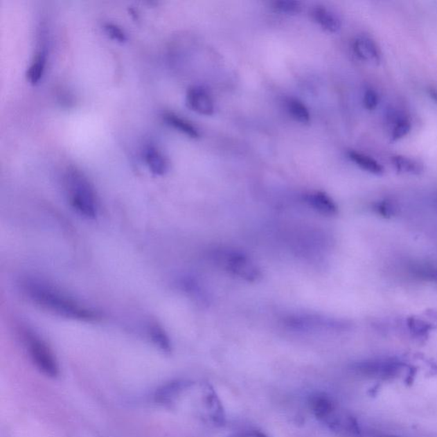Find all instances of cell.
Listing matches in <instances>:
<instances>
[{
    "label": "cell",
    "mask_w": 437,
    "mask_h": 437,
    "mask_svg": "<svg viewBox=\"0 0 437 437\" xmlns=\"http://www.w3.org/2000/svg\"><path fill=\"white\" fill-rule=\"evenodd\" d=\"M20 288L32 303L60 317L83 322H96L102 318L100 312L39 278H24Z\"/></svg>",
    "instance_id": "1"
},
{
    "label": "cell",
    "mask_w": 437,
    "mask_h": 437,
    "mask_svg": "<svg viewBox=\"0 0 437 437\" xmlns=\"http://www.w3.org/2000/svg\"><path fill=\"white\" fill-rule=\"evenodd\" d=\"M64 185L69 203L73 211L84 218L96 219L99 199L90 179L82 171L69 168L64 176Z\"/></svg>",
    "instance_id": "2"
},
{
    "label": "cell",
    "mask_w": 437,
    "mask_h": 437,
    "mask_svg": "<svg viewBox=\"0 0 437 437\" xmlns=\"http://www.w3.org/2000/svg\"><path fill=\"white\" fill-rule=\"evenodd\" d=\"M211 258L227 274L246 282H258L262 270L246 253L236 249L219 248L211 252Z\"/></svg>",
    "instance_id": "3"
},
{
    "label": "cell",
    "mask_w": 437,
    "mask_h": 437,
    "mask_svg": "<svg viewBox=\"0 0 437 437\" xmlns=\"http://www.w3.org/2000/svg\"><path fill=\"white\" fill-rule=\"evenodd\" d=\"M21 336L29 357L36 368L44 375L49 377L54 378L60 375V366L57 359L46 341L35 330L28 328H24Z\"/></svg>",
    "instance_id": "4"
},
{
    "label": "cell",
    "mask_w": 437,
    "mask_h": 437,
    "mask_svg": "<svg viewBox=\"0 0 437 437\" xmlns=\"http://www.w3.org/2000/svg\"><path fill=\"white\" fill-rule=\"evenodd\" d=\"M406 367L398 358H373L353 363L350 370L356 375L387 381L401 376Z\"/></svg>",
    "instance_id": "5"
},
{
    "label": "cell",
    "mask_w": 437,
    "mask_h": 437,
    "mask_svg": "<svg viewBox=\"0 0 437 437\" xmlns=\"http://www.w3.org/2000/svg\"><path fill=\"white\" fill-rule=\"evenodd\" d=\"M285 325L289 330L301 332H318V330H344L348 328L346 321L325 317L319 314H295L286 316Z\"/></svg>",
    "instance_id": "6"
},
{
    "label": "cell",
    "mask_w": 437,
    "mask_h": 437,
    "mask_svg": "<svg viewBox=\"0 0 437 437\" xmlns=\"http://www.w3.org/2000/svg\"><path fill=\"white\" fill-rule=\"evenodd\" d=\"M308 407L314 416L322 424L339 409L332 396L324 392H314L308 396Z\"/></svg>",
    "instance_id": "7"
},
{
    "label": "cell",
    "mask_w": 437,
    "mask_h": 437,
    "mask_svg": "<svg viewBox=\"0 0 437 437\" xmlns=\"http://www.w3.org/2000/svg\"><path fill=\"white\" fill-rule=\"evenodd\" d=\"M353 51L359 60L380 64L382 62V51L375 40L366 35L356 37L353 42Z\"/></svg>",
    "instance_id": "8"
},
{
    "label": "cell",
    "mask_w": 437,
    "mask_h": 437,
    "mask_svg": "<svg viewBox=\"0 0 437 437\" xmlns=\"http://www.w3.org/2000/svg\"><path fill=\"white\" fill-rule=\"evenodd\" d=\"M186 105L193 112L203 116H211L215 112V105L211 94L202 87H190L186 93Z\"/></svg>",
    "instance_id": "9"
},
{
    "label": "cell",
    "mask_w": 437,
    "mask_h": 437,
    "mask_svg": "<svg viewBox=\"0 0 437 437\" xmlns=\"http://www.w3.org/2000/svg\"><path fill=\"white\" fill-rule=\"evenodd\" d=\"M303 199L308 206L322 215L332 217L339 213V208L335 201L328 194L321 190H314V192L305 194Z\"/></svg>",
    "instance_id": "10"
},
{
    "label": "cell",
    "mask_w": 437,
    "mask_h": 437,
    "mask_svg": "<svg viewBox=\"0 0 437 437\" xmlns=\"http://www.w3.org/2000/svg\"><path fill=\"white\" fill-rule=\"evenodd\" d=\"M144 159L150 171L155 175H164L170 168V163H168L166 156L158 147L154 145L145 146Z\"/></svg>",
    "instance_id": "11"
},
{
    "label": "cell",
    "mask_w": 437,
    "mask_h": 437,
    "mask_svg": "<svg viewBox=\"0 0 437 437\" xmlns=\"http://www.w3.org/2000/svg\"><path fill=\"white\" fill-rule=\"evenodd\" d=\"M312 18L324 30L329 33L339 32L341 27V21L339 16L324 6H315L311 12Z\"/></svg>",
    "instance_id": "12"
},
{
    "label": "cell",
    "mask_w": 437,
    "mask_h": 437,
    "mask_svg": "<svg viewBox=\"0 0 437 437\" xmlns=\"http://www.w3.org/2000/svg\"><path fill=\"white\" fill-rule=\"evenodd\" d=\"M193 383L187 380H175L172 381L170 383L163 385V387L158 389L156 393L155 398L157 402L161 403H170L176 398L184 391H186L187 389H189Z\"/></svg>",
    "instance_id": "13"
},
{
    "label": "cell",
    "mask_w": 437,
    "mask_h": 437,
    "mask_svg": "<svg viewBox=\"0 0 437 437\" xmlns=\"http://www.w3.org/2000/svg\"><path fill=\"white\" fill-rule=\"evenodd\" d=\"M394 170L402 175H420L425 172L424 164L409 157L394 155L391 157Z\"/></svg>",
    "instance_id": "14"
},
{
    "label": "cell",
    "mask_w": 437,
    "mask_h": 437,
    "mask_svg": "<svg viewBox=\"0 0 437 437\" xmlns=\"http://www.w3.org/2000/svg\"><path fill=\"white\" fill-rule=\"evenodd\" d=\"M348 157L356 166L362 168V170L374 175H383L384 174L385 170L383 165L372 157L356 152V150L348 152Z\"/></svg>",
    "instance_id": "15"
},
{
    "label": "cell",
    "mask_w": 437,
    "mask_h": 437,
    "mask_svg": "<svg viewBox=\"0 0 437 437\" xmlns=\"http://www.w3.org/2000/svg\"><path fill=\"white\" fill-rule=\"evenodd\" d=\"M204 404L206 409L209 411V418L216 424H222L225 420V413L222 407V402L216 395V393L211 387L206 389L204 392Z\"/></svg>",
    "instance_id": "16"
},
{
    "label": "cell",
    "mask_w": 437,
    "mask_h": 437,
    "mask_svg": "<svg viewBox=\"0 0 437 437\" xmlns=\"http://www.w3.org/2000/svg\"><path fill=\"white\" fill-rule=\"evenodd\" d=\"M163 120L175 130L188 136L192 139L199 138L200 134L197 128L192 123L172 112L163 114Z\"/></svg>",
    "instance_id": "17"
},
{
    "label": "cell",
    "mask_w": 437,
    "mask_h": 437,
    "mask_svg": "<svg viewBox=\"0 0 437 437\" xmlns=\"http://www.w3.org/2000/svg\"><path fill=\"white\" fill-rule=\"evenodd\" d=\"M46 65V54L45 51H39L35 54L27 71V79L32 85H36L42 79Z\"/></svg>",
    "instance_id": "18"
},
{
    "label": "cell",
    "mask_w": 437,
    "mask_h": 437,
    "mask_svg": "<svg viewBox=\"0 0 437 437\" xmlns=\"http://www.w3.org/2000/svg\"><path fill=\"white\" fill-rule=\"evenodd\" d=\"M285 102L286 108H287L292 118L295 119L296 122L303 124L310 123L311 119L310 113L303 102H301L299 99L289 98H287Z\"/></svg>",
    "instance_id": "19"
},
{
    "label": "cell",
    "mask_w": 437,
    "mask_h": 437,
    "mask_svg": "<svg viewBox=\"0 0 437 437\" xmlns=\"http://www.w3.org/2000/svg\"><path fill=\"white\" fill-rule=\"evenodd\" d=\"M148 333L153 343L165 352L171 350L170 337L165 332L163 326L157 322H150L148 325Z\"/></svg>",
    "instance_id": "20"
},
{
    "label": "cell",
    "mask_w": 437,
    "mask_h": 437,
    "mask_svg": "<svg viewBox=\"0 0 437 437\" xmlns=\"http://www.w3.org/2000/svg\"><path fill=\"white\" fill-rule=\"evenodd\" d=\"M412 130V123H411L409 117L404 116H398L394 118L393 123L392 130L391 133V141L396 142L401 141L403 138L407 137Z\"/></svg>",
    "instance_id": "21"
},
{
    "label": "cell",
    "mask_w": 437,
    "mask_h": 437,
    "mask_svg": "<svg viewBox=\"0 0 437 437\" xmlns=\"http://www.w3.org/2000/svg\"><path fill=\"white\" fill-rule=\"evenodd\" d=\"M407 326L409 332L417 339H425L431 332L432 325L423 319L409 317L407 319Z\"/></svg>",
    "instance_id": "22"
},
{
    "label": "cell",
    "mask_w": 437,
    "mask_h": 437,
    "mask_svg": "<svg viewBox=\"0 0 437 437\" xmlns=\"http://www.w3.org/2000/svg\"><path fill=\"white\" fill-rule=\"evenodd\" d=\"M274 9L285 14H297L302 10V3L295 0H278L273 3Z\"/></svg>",
    "instance_id": "23"
},
{
    "label": "cell",
    "mask_w": 437,
    "mask_h": 437,
    "mask_svg": "<svg viewBox=\"0 0 437 437\" xmlns=\"http://www.w3.org/2000/svg\"><path fill=\"white\" fill-rule=\"evenodd\" d=\"M374 209H375L377 214L388 218L394 216L396 212H398L395 204L389 200L377 202V203L374 205Z\"/></svg>",
    "instance_id": "24"
},
{
    "label": "cell",
    "mask_w": 437,
    "mask_h": 437,
    "mask_svg": "<svg viewBox=\"0 0 437 437\" xmlns=\"http://www.w3.org/2000/svg\"><path fill=\"white\" fill-rule=\"evenodd\" d=\"M380 98L377 91L373 88H366L364 95H363V105L368 110H374L380 104Z\"/></svg>",
    "instance_id": "25"
},
{
    "label": "cell",
    "mask_w": 437,
    "mask_h": 437,
    "mask_svg": "<svg viewBox=\"0 0 437 437\" xmlns=\"http://www.w3.org/2000/svg\"><path fill=\"white\" fill-rule=\"evenodd\" d=\"M105 30L110 38L118 42H125L127 39L126 33L118 25L112 23L105 24Z\"/></svg>",
    "instance_id": "26"
},
{
    "label": "cell",
    "mask_w": 437,
    "mask_h": 437,
    "mask_svg": "<svg viewBox=\"0 0 437 437\" xmlns=\"http://www.w3.org/2000/svg\"><path fill=\"white\" fill-rule=\"evenodd\" d=\"M417 275L425 280L436 283L437 284V267L424 266L417 268Z\"/></svg>",
    "instance_id": "27"
},
{
    "label": "cell",
    "mask_w": 437,
    "mask_h": 437,
    "mask_svg": "<svg viewBox=\"0 0 437 437\" xmlns=\"http://www.w3.org/2000/svg\"><path fill=\"white\" fill-rule=\"evenodd\" d=\"M227 437H271L269 435L267 434L266 432L258 431V429H242V431H238L233 433V434L229 435Z\"/></svg>",
    "instance_id": "28"
},
{
    "label": "cell",
    "mask_w": 437,
    "mask_h": 437,
    "mask_svg": "<svg viewBox=\"0 0 437 437\" xmlns=\"http://www.w3.org/2000/svg\"><path fill=\"white\" fill-rule=\"evenodd\" d=\"M427 94L429 97L432 99L433 101L437 104V89L434 87H429L427 89Z\"/></svg>",
    "instance_id": "29"
},
{
    "label": "cell",
    "mask_w": 437,
    "mask_h": 437,
    "mask_svg": "<svg viewBox=\"0 0 437 437\" xmlns=\"http://www.w3.org/2000/svg\"><path fill=\"white\" fill-rule=\"evenodd\" d=\"M375 437H398V436H391V435H377Z\"/></svg>",
    "instance_id": "30"
}]
</instances>
